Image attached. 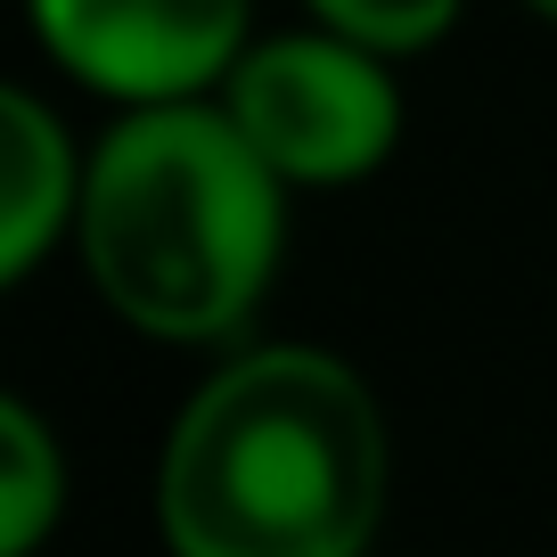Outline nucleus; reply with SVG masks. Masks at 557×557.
<instances>
[{"mask_svg":"<svg viewBox=\"0 0 557 557\" xmlns=\"http://www.w3.org/2000/svg\"><path fill=\"white\" fill-rule=\"evenodd\" d=\"M83 173L90 148H74L58 107L25 83L0 90V278L9 287H25L50 262V246L74 238Z\"/></svg>","mask_w":557,"mask_h":557,"instance_id":"nucleus-5","label":"nucleus"},{"mask_svg":"<svg viewBox=\"0 0 557 557\" xmlns=\"http://www.w3.org/2000/svg\"><path fill=\"white\" fill-rule=\"evenodd\" d=\"M41 58L107 107L213 99L255 41V0H25Z\"/></svg>","mask_w":557,"mask_h":557,"instance_id":"nucleus-4","label":"nucleus"},{"mask_svg":"<svg viewBox=\"0 0 557 557\" xmlns=\"http://www.w3.org/2000/svg\"><path fill=\"white\" fill-rule=\"evenodd\" d=\"M401 58L329 25L255 34L213 99L287 189H352L401 148Z\"/></svg>","mask_w":557,"mask_h":557,"instance_id":"nucleus-3","label":"nucleus"},{"mask_svg":"<svg viewBox=\"0 0 557 557\" xmlns=\"http://www.w3.org/2000/svg\"><path fill=\"white\" fill-rule=\"evenodd\" d=\"M385 500V401L329 345L213 352L157 451L164 557H369Z\"/></svg>","mask_w":557,"mask_h":557,"instance_id":"nucleus-1","label":"nucleus"},{"mask_svg":"<svg viewBox=\"0 0 557 557\" xmlns=\"http://www.w3.org/2000/svg\"><path fill=\"white\" fill-rule=\"evenodd\" d=\"M74 500L66 443L25 394H0V557H41Z\"/></svg>","mask_w":557,"mask_h":557,"instance_id":"nucleus-6","label":"nucleus"},{"mask_svg":"<svg viewBox=\"0 0 557 557\" xmlns=\"http://www.w3.org/2000/svg\"><path fill=\"white\" fill-rule=\"evenodd\" d=\"M304 17L329 25V34L369 41L385 58H418L468 17V0H304Z\"/></svg>","mask_w":557,"mask_h":557,"instance_id":"nucleus-7","label":"nucleus"},{"mask_svg":"<svg viewBox=\"0 0 557 557\" xmlns=\"http://www.w3.org/2000/svg\"><path fill=\"white\" fill-rule=\"evenodd\" d=\"M287 197L222 99L115 107L90 139L74 255L132 336L230 352L287 262Z\"/></svg>","mask_w":557,"mask_h":557,"instance_id":"nucleus-2","label":"nucleus"},{"mask_svg":"<svg viewBox=\"0 0 557 557\" xmlns=\"http://www.w3.org/2000/svg\"><path fill=\"white\" fill-rule=\"evenodd\" d=\"M524 9H533V17H541V25H557V0H524Z\"/></svg>","mask_w":557,"mask_h":557,"instance_id":"nucleus-8","label":"nucleus"}]
</instances>
